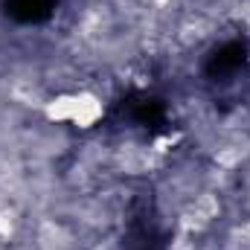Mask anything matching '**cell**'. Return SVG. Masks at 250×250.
<instances>
[{
    "label": "cell",
    "instance_id": "1",
    "mask_svg": "<svg viewBox=\"0 0 250 250\" xmlns=\"http://www.w3.org/2000/svg\"><path fill=\"white\" fill-rule=\"evenodd\" d=\"M105 117V99L90 90V87H79L76 90V108H73V123L70 128H79V131H90L102 123Z\"/></svg>",
    "mask_w": 250,
    "mask_h": 250
},
{
    "label": "cell",
    "instance_id": "2",
    "mask_svg": "<svg viewBox=\"0 0 250 250\" xmlns=\"http://www.w3.org/2000/svg\"><path fill=\"white\" fill-rule=\"evenodd\" d=\"M73 108H76V90H62V93H50L47 102L41 105V117L50 125H64L73 123Z\"/></svg>",
    "mask_w": 250,
    "mask_h": 250
},
{
    "label": "cell",
    "instance_id": "3",
    "mask_svg": "<svg viewBox=\"0 0 250 250\" xmlns=\"http://www.w3.org/2000/svg\"><path fill=\"white\" fill-rule=\"evenodd\" d=\"M29 218H26V212H23V207H18V204H3L0 207V245H15L18 242V236L23 233V224H26Z\"/></svg>",
    "mask_w": 250,
    "mask_h": 250
},
{
    "label": "cell",
    "instance_id": "4",
    "mask_svg": "<svg viewBox=\"0 0 250 250\" xmlns=\"http://www.w3.org/2000/svg\"><path fill=\"white\" fill-rule=\"evenodd\" d=\"M87 250H123V245H120V239H114V236H99Z\"/></svg>",
    "mask_w": 250,
    "mask_h": 250
},
{
    "label": "cell",
    "instance_id": "5",
    "mask_svg": "<svg viewBox=\"0 0 250 250\" xmlns=\"http://www.w3.org/2000/svg\"><path fill=\"white\" fill-rule=\"evenodd\" d=\"M146 6H151L154 12H169V6L175 3V0H143Z\"/></svg>",
    "mask_w": 250,
    "mask_h": 250
}]
</instances>
